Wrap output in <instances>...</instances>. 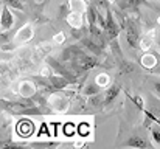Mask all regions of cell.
Listing matches in <instances>:
<instances>
[{
  "label": "cell",
  "mask_w": 160,
  "mask_h": 149,
  "mask_svg": "<svg viewBox=\"0 0 160 149\" xmlns=\"http://www.w3.org/2000/svg\"><path fill=\"white\" fill-rule=\"evenodd\" d=\"M59 142H33V143H27L28 148H56L59 146Z\"/></svg>",
  "instance_id": "cell-17"
},
{
  "label": "cell",
  "mask_w": 160,
  "mask_h": 149,
  "mask_svg": "<svg viewBox=\"0 0 160 149\" xmlns=\"http://www.w3.org/2000/svg\"><path fill=\"white\" fill-rule=\"evenodd\" d=\"M156 36V33L154 31H151L149 34H146V36H142V42H140V48L145 50V51H148V50L152 48V45H154V37Z\"/></svg>",
  "instance_id": "cell-15"
},
{
  "label": "cell",
  "mask_w": 160,
  "mask_h": 149,
  "mask_svg": "<svg viewBox=\"0 0 160 149\" xmlns=\"http://www.w3.org/2000/svg\"><path fill=\"white\" fill-rule=\"evenodd\" d=\"M34 131H36V123H33L27 117H22L16 123V134L20 138H30V137H33L34 135Z\"/></svg>",
  "instance_id": "cell-5"
},
{
  "label": "cell",
  "mask_w": 160,
  "mask_h": 149,
  "mask_svg": "<svg viewBox=\"0 0 160 149\" xmlns=\"http://www.w3.org/2000/svg\"><path fill=\"white\" fill-rule=\"evenodd\" d=\"M81 127H82V131L79 132L81 134V137H89L90 134H92V126L89 124V123H81Z\"/></svg>",
  "instance_id": "cell-21"
},
{
  "label": "cell",
  "mask_w": 160,
  "mask_h": 149,
  "mask_svg": "<svg viewBox=\"0 0 160 149\" xmlns=\"http://www.w3.org/2000/svg\"><path fill=\"white\" fill-rule=\"evenodd\" d=\"M157 22H159V25H160V17H159V20H157Z\"/></svg>",
  "instance_id": "cell-26"
},
{
  "label": "cell",
  "mask_w": 160,
  "mask_h": 149,
  "mask_svg": "<svg viewBox=\"0 0 160 149\" xmlns=\"http://www.w3.org/2000/svg\"><path fill=\"white\" fill-rule=\"evenodd\" d=\"M156 53V57H157V64L149 70L151 75H160V51H154Z\"/></svg>",
  "instance_id": "cell-22"
},
{
  "label": "cell",
  "mask_w": 160,
  "mask_h": 149,
  "mask_svg": "<svg viewBox=\"0 0 160 149\" xmlns=\"http://www.w3.org/2000/svg\"><path fill=\"white\" fill-rule=\"evenodd\" d=\"M0 25H2V33H6L12 28L14 25V16L9 11L8 5H2V14H0Z\"/></svg>",
  "instance_id": "cell-10"
},
{
  "label": "cell",
  "mask_w": 160,
  "mask_h": 149,
  "mask_svg": "<svg viewBox=\"0 0 160 149\" xmlns=\"http://www.w3.org/2000/svg\"><path fill=\"white\" fill-rule=\"evenodd\" d=\"M103 30H104V34H106V37H107L109 42L118 39L120 25H118V22L115 20L113 12H112V9H110L109 6L106 8V19H104V27H103Z\"/></svg>",
  "instance_id": "cell-4"
},
{
  "label": "cell",
  "mask_w": 160,
  "mask_h": 149,
  "mask_svg": "<svg viewBox=\"0 0 160 149\" xmlns=\"http://www.w3.org/2000/svg\"><path fill=\"white\" fill-rule=\"evenodd\" d=\"M61 59H62V62H68V67L78 76L82 73H87L89 70H92L98 64L95 54H89L76 45H70V47L62 50Z\"/></svg>",
  "instance_id": "cell-1"
},
{
  "label": "cell",
  "mask_w": 160,
  "mask_h": 149,
  "mask_svg": "<svg viewBox=\"0 0 160 149\" xmlns=\"http://www.w3.org/2000/svg\"><path fill=\"white\" fill-rule=\"evenodd\" d=\"M64 41H65V34H64V33H58V34L53 37V44L54 45H56V44H62Z\"/></svg>",
  "instance_id": "cell-23"
},
{
  "label": "cell",
  "mask_w": 160,
  "mask_h": 149,
  "mask_svg": "<svg viewBox=\"0 0 160 149\" xmlns=\"http://www.w3.org/2000/svg\"><path fill=\"white\" fill-rule=\"evenodd\" d=\"M82 16H84V14L70 11L65 19H67V23H68L72 28H81V27H82Z\"/></svg>",
  "instance_id": "cell-14"
},
{
  "label": "cell",
  "mask_w": 160,
  "mask_h": 149,
  "mask_svg": "<svg viewBox=\"0 0 160 149\" xmlns=\"http://www.w3.org/2000/svg\"><path fill=\"white\" fill-rule=\"evenodd\" d=\"M3 3L8 5V6H11V8H16V9H19V11H23V9H25L20 0H3Z\"/></svg>",
  "instance_id": "cell-20"
},
{
  "label": "cell",
  "mask_w": 160,
  "mask_h": 149,
  "mask_svg": "<svg viewBox=\"0 0 160 149\" xmlns=\"http://www.w3.org/2000/svg\"><path fill=\"white\" fill-rule=\"evenodd\" d=\"M120 90H121V86H120V84H112V86H109L106 90H103V92L100 93V97H101L100 106H101V107H109V106L117 99V97L120 95Z\"/></svg>",
  "instance_id": "cell-8"
},
{
  "label": "cell",
  "mask_w": 160,
  "mask_h": 149,
  "mask_svg": "<svg viewBox=\"0 0 160 149\" xmlns=\"http://www.w3.org/2000/svg\"><path fill=\"white\" fill-rule=\"evenodd\" d=\"M2 110L11 115H19V117H27V115H41L45 113L42 112L41 107H38L30 98L22 99H2Z\"/></svg>",
  "instance_id": "cell-2"
},
{
  "label": "cell",
  "mask_w": 160,
  "mask_h": 149,
  "mask_svg": "<svg viewBox=\"0 0 160 149\" xmlns=\"http://www.w3.org/2000/svg\"><path fill=\"white\" fill-rule=\"evenodd\" d=\"M154 90H156V93L160 97V82H154Z\"/></svg>",
  "instance_id": "cell-24"
},
{
  "label": "cell",
  "mask_w": 160,
  "mask_h": 149,
  "mask_svg": "<svg viewBox=\"0 0 160 149\" xmlns=\"http://www.w3.org/2000/svg\"><path fill=\"white\" fill-rule=\"evenodd\" d=\"M140 64H142V67H145V68L149 72V70L157 64L156 53H154V51H146V53H143L142 57H140Z\"/></svg>",
  "instance_id": "cell-12"
},
{
  "label": "cell",
  "mask_w": 160,
  "mask_h": 149,
  "mask_svg": "<svg viewBox=\"0 0 160 149\" xmlns=\"http://www.w3.org/2000/svg\"><path fill=\"white\" fill-rule=\"evenodd\" d=\"M121 28L124 30L128 45L134 50L140 48V42H142V23H140V20L137 17H126L123 20Z\"/></svg>",
  "instance_id": "cell-3"
},
{
  "label": "cell",
  "mask_w": 160,
  "mask_h": 149,
  "mask_svg": "<svg viewBox=\"0 0 160 149\" xmlns=\"http://www.w3.org/2000/svg\"><path fill=\"white\" fill-rule=\"evenodd\" d=\"M33 36H34L33 25L31 23H25V25H22L17 30V33L14 34L12 42H14V45H25V44H28L33 39Z\"/></svg>",
  "instance_id": "cell-6"
},
{
  "label": "cell",
  "mask_w": 160,
  "mask_h": 149,
  "mask_svg": "<svg viewBox=\"0 0 160 149\" xmlns=\"http://www.w3.org/2000/svg\"><path fill=\"white\" fill-rule=\"evenodd\" d=\"M95 81H97V84L104 90V87H109V84H110V78H109V75L106 73H100V75H97L95 76Z\"/></svg>",
  "instance_id": "cell-18"
},
{
  "label": "cell",
  "mask_w": 160,
  "mask_h": 149,
  "mask_svg": "<svg viewBox=\"0 0 160 149\" xmlns=\"http://www.w3.org/2000/svg\"><path fill=\"white\" fill-rule=\"evenodd\" d=\"M89 5L84 0H68V9L73 12H79V14H86L87 12Z\"/></svg>",
  "instance_id": "cell-13"
},
{
  "label": "cell",
  "mask_w": 160,
  "mask_h": 149,
  "mask_svg": "<svg viewBox=\"0 0 160 149\" xmlns=\"http://www.w3.org/2000/svg\"><path fill=\"white\" fill-rule=\"evenodd\" d=\"M47 104L50 106V109L54 110V112H65L67 107H68V98L65 95H62L61 90H58V92H53L50 95Z\"/></svg>",
  "instance_id": "cell-7"
},
{
  "label": "cell",
  "mask_w": 160,
  "mask_h": 149,
  "mask_svg": "<svg viewBox=\"0 0 160 149\" xmlns=\"http://www.w3.org/2000/svg\"><path fill=\"white\" fill-rule=\"evenodd\" d=\"M36 84L33 81H22L17 87V93L20 98H33L36 93Z\"/></svg>",
  "instance_id": "cell-11"
},
{
  "label": "cell",
  "mask_w": 160,
  "mask_h": 149,
  "mask_svg": "<svg viewBox=\"0 0 160 149\" xmlns=\"http://www.w3.org/2000/svg\"><path fill=\"white\" fill-rule=\"evenodd\" d=\"M62 127H64V132H65L67 135H73V134L78 131V127H76L75 123H64Z\"/></svg>",
  "instance_id": "cell-19"
},
{
  "label": "cell",
  "mask_w": 160,
  "mask_h": 149,
  "mask_svg": "<svg viewBox=\"0 0 160 149\" xmlns=\"http://www.w3.org/2000/svg\"><path fill=\"white\" fill-rule=\"evenodd\" d=\"M156 44H157V50L160 51V34H157V37H156Z\"/></svg>",
  "instance_id": "cell-25"
},
{
  "label": "cell",
  "mask_w": 160,
  "mask_h": 149,
  "mask_svg": "<svg viewBox=\"0 0 160 149\" xmlns=\"http://www.w3.org/2000/svg\"><path fill=\"white\" fill-rule=\"evenodd\" d=\"M86 16H87V22H89V25H95V23L98 22V11H97V8H95L93 5H89Z\"/></svg>",
  "instance_id": "cell-16"
},
{
  "label": "cell",
  "mask_w": 160,
  "mask_h": 149,
  "mask_svg": "<svg viewBox=\"0 0 160 149\" xmlns=\"http://www.w3.org/2000/svg\"><path fill=\"white\" fill-rule=\"evenodd\" d=\"M121 148H137V149H152L154 148V143H151L146 137H142V135H134L131 138H128L126 142H123L120 145Z\"/></svg>",
  "instance_id": "cell-9"
}]
</instances>
